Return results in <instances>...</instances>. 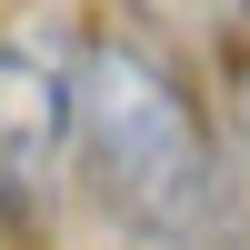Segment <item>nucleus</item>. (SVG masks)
<instances>
[{
	"label": "nucleus",
	"mask_w": 250,
	"mask_h": 250,
	"mask_svg": "<svg viewBox=\"0 0 250 250\" xmlns=\"http://www.w3.org/2000/svg\"><path fill=\"white\" fill-rule=\"evenodd\" d=\"M80 170H90L100 210L130 230V250L210 240L250 220L230 150L140 40H80Z\"/></svg>",
	"instance_id": "f257e3e1"
},
{
	"label": "nucleus",
	"mask_w": 250,
	"mask_h": 250,
	"mask_svg": "<svg viewBox=\"0 0 250 250\" xmlns=\"http://www.w3.org/2000/svg\"><path fill=\"white\" fill-rule=\"evenodd\" d=\"M70 160H80V50L10 30L0 40V220H40Z\"/></svg>",
	"instance_id": "f03ea898"
},
{
	"label": "nucleus",
	"mask_w": 250,
	"mask_h": 250,
	"mask_svg": "<svg viewBox=\"0 0 250 250\" xmlns=\"http://www.w3.org/2000/svg\"><path fill=\"white\" fill-rule=\"evenodd\" d=\"M230 180H240V200H250V70L230 80Z\"/></svg>",
	"instance_id": "7ed1b4c3"
},
{
	"label": "nucleus",
	"mask_w": 250,
	"mask_h": 250,
	"mask_svg": "<svg viewBox=\"0 0 250 250\" xmlns=\"http://www.w3.org/2000/svg\"><path fill=\"white\" fill-rule=\"evenodd\" d=\"M150 10H170V20H200V30H220V20H240L250 0H150Z\"/></svg>",
	"instance_id": "20e7f679"
},
{
	"label": "nucleus",
	"mask_w": 250,
	"mask_h": 250,
	"mask_svg": "<svg viewBox=\"0 0 250 250\" xmlns=\"http://www.w3.org/2000/svg\"><path fill=\"white\" fill-rule=\"evenodd\" d=\"M170 250H250V220L240 230H210V240H170Z\"/></svg>",
	"instance_id": "39448f33"
}]
</instances>
